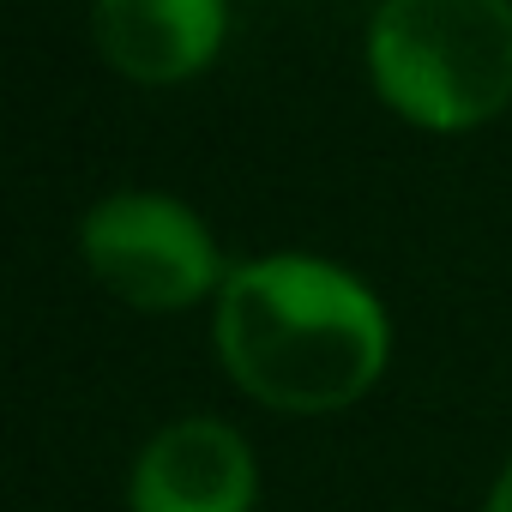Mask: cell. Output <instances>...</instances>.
Masks as SVG:
<instances>
[{
    "label": "cell",
    "mask_w": 512,
    "mask_h": 512,
    "mask_svg": "<svg viewBox=\"0 0 512 512\" xmlns=\"http://www.w3.org/2000/svg\"><path fill=\"white\" fill-rule=\"evenodd\" d=\"M368 67L398 115L476 127L512 97V0H380Z\"/></svg>",
    "instance_id": "7a4b0ae2"
},
{
    "label": "cell",
    "mask_w": 512,
    "mask_h": 512,
    "mask_svg": "<svg viewBox=\"0 0 512 512\" xmlns=\"http://www.w3.org/2000/svg\"><path fill=\"white\" fill-rule=\"evenodd\" d=\"M97 49L139 85H175L199 73L223 43V0H97Z\"/></svg>",
    "instance_id": "5b68a950"
},
{
    "label": "cell",
    "mask_w": 512,
    "mask_h": 512,
    "mask_svg": "<svg viewBox=\"0 0 512 512\" xmlns=\"http://www.w3.org/2000/svg\"><path fill=\"white\" fill-rule=\"evenodd\" d=\"M488 512H512V464L500 470V482L488 488Z\"/></svg>",
    "instance_id": "8992f818"
},
{
    "label": "cell",
    "mask_w": 512,
    "mask_h": 512,
    "mask_svg": "<svg viewBox=\"0 0 512 512\" xmlns=\"http://www.w3.org/2000/svg\"><path fill=\"white\" fill-rule=\"evenodd\" d=\"M260 470L247 440L217 416H181L145 440L127 512H253Z\"/></svg>",
    "instance_id": "277c9868"
},
{
    "label": "cell",
    "mask_w": 512,
    "mask_h": 512,
    "mask_svg": "<svg viewBox=\"0 0 512 512\" xmlns=\"http://www.w3.org/2000/svg\"><path fill=\"white\" fill-rule=\"evenodd\" d=\"M79 247L97 284L151 314L193 308L205 290H223L229 278L217 266L205 223L169 193H109L103 205L85 211Z\"/></svg>",
    "instance_id": "3957f363"
},
{
    "label": "cell",
    "mask_w": 512,
    "mask_h": 512,
    "mask_svg": "<svg viewBox=\"0 0 512 512\" xmlns=\"http://www.w3.org/2000/svg\"><path fill=\"white\" fill-rule=\"evenodd\" d=\"M392 350L380 296L314 253H266L217 290V356L241 392L320 416L356 404Z\"/></svg>",
    "instance_id": "6da1fadb"
}]
</instances>
